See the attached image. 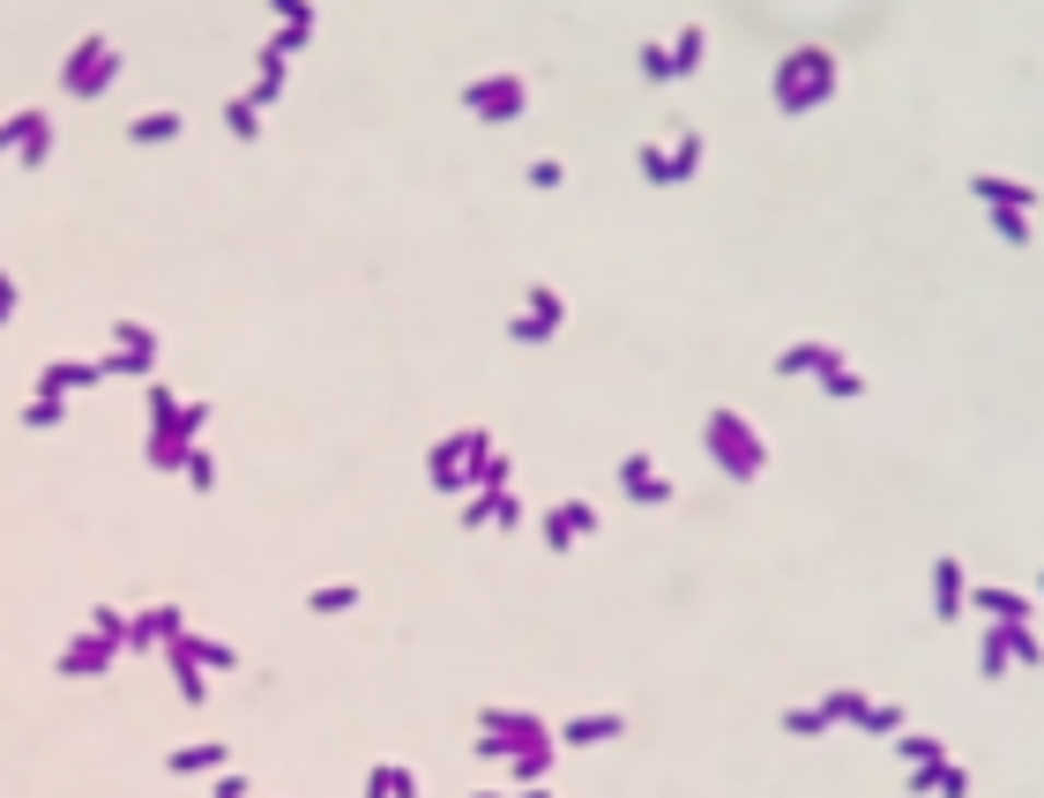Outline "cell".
Wrapping results in <instances>:
<instances>
[{
  "label": "cell",
  "instance_id": "obj_3",
  "mask_svg": "<svg viewBox=\"0 0 1044 798\" xmlns=\"http://www.w3.org/2000/svg\"><path fill=\"white\" fill-rule=\"evenodd\" d=\"M993 232H1000V239H1014V247L1030 239V224H1022V210H993Z\"/></svg>",
  "mask_w": 1044,
  "mask_h": 798
},
{
  "label": "cell",
  "instance_id": "obj_2",
  "mask_svg": "<svg viewBox=\"0 0 1044 798\" xmlns=\"http://www.w3.org/2000/svg\"><path fill=\"white\" fill-rule=\"evenodd\" d=\"M940 612H948V620L962 612V567L955 560H940Z\"/></svg>",
  "mask_w": 1044,
  "mask_h": 798
},
{
  "label": "cell",
  "instance_id": "obj_1",
  "mask_svg": "<svg viewBox=\"0 0 1044 798\" xmlns=\"http://www.w3.org/2000/svg\"><path fill=\"white\" fill-rule=\"evenodd\" d=\"M970 187H977V202H993V210H1007V202H1014V210H1030V202H1037L1030 187H1007V179H993V172H977Z\"/></svg>",
  "mask_w": 1044,
  "mask_h": 798
}]
</instances>
